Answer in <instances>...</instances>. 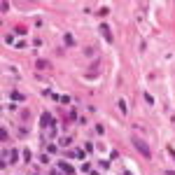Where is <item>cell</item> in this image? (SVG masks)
I'll list each match as a JSON object with an SVG mask.
<instances>
[{
  "label": "cell",
  "mask_w": 175,
  "mask_h": 175,
  "mask_svg": "<svg viewBox=\"0 0 175 175\" xmlns=\"http://www.w3.org/2000/svg\"><path fill=\"white\" fill-rule=\"evenodd\" d=\"M131 142H133V147L138 149V152H140V154H142L145 159H152V149H149V145H147V142H145L142 138H138V135H135Z\"/></svg>",
  "instance_id": "obj_1"
},
{
  "label": "cell",
  "mask_w": 175,
  "mask_h": 175,
  "mask_svg": "<svg viewBox=\"0 0 175 175\" xmlns=\"http://www.w3.org/2000/svg\"><path fill=\"white\" fill-rule=\"evenodd\" d=\"M40 126H42V131H44V129H49V131H52L54 126H56V124H54V119H52V114H49V112H44L42 117H40Z\"/></svg>",
  "instance_id": "obj_2"
},
{
  "label": "cell",
  "mask_w": 175,
  "mask_h": 175,
  "mask_svg": "<svg viewBox=\"0 0 175 175\" xmlns=\"http://www.w3.org/2000/svg\"><path fill=\"white\" fill-rule=\"evenodd\" d=\"M100 35L105 37V42H112V40H114L112 33H110V26H107V24H100Z\"/></svg>",
  "instance_id": "obj_3"
},
{
  "label": "cell",
  "mask_w": 175,
  "mask_h": 175,
  "mask_svg": "<svg viewBox=\"0 0 175 175\" xmlns=\"http://www.w3.org/2000/svg\"><path fill=\"white\" fill-rule=\"evenodd\" d=\"M61 170H65L68 175H72V166H70V164H65V161H61Z\"/></svg>",
  "instance_id": "obj_4"
},
{
  "label": "cell",
  "mask_w": 175,
  "mask_h": 175,
  "mask_svg": "<svg viewBox=\"0 0 175 175\" xmlns=\"http://www.w3.org/2000/svg\"><path fill=\"white\" fill-rule=\"evenodd\" d=\"M35 65H37V68H40V70H42V68H49V63H47V61H42V59H40V61H37V63H35Z\"/></svg>",
  "instance_id": "obj_5"
},
{
  "label": "cell",
  "mask_w": 175,
  "mask_h": 175,
  "mask_svg": "<svg viewBox=\"0 0 175 175\" xmlns=\"http://www.w3.org/2000/svg\"><path fill=\"white\" fill-rule=\"evenodd\" d=\"M12 98H14V100H26V98L19 94V91H12Z\"/></svg>",
  "instance_id": "obj_6"
},
{
  "label": "cell",
  "mask_w": 175,
  "mask_h": 175,
  "mask_svg": "<svg viewBox=\"0 0 175 175\" xmlns=\"http://www.w3.org/2000/svg\"><path fill=\"white\" fill-rule=\"evenodd\" d=\"M17 152H14V149H12V152H9V164H14V161H17Z\"/></svg>",
  "instance_id": "obj_7"
},
{
  "label": "cell",
  "mask_w": 175,
  "mask_h": 175,
  "mask_svg": "<svg viewBox=\"0 0 175 175\" xmlns=\"http://www.w3.org/2000/svg\"><path fill=\"white\" fill-rule=\"evenodd\" d=\"M65 44H75V40H72V35L65 33Z\"/></svg>",
  "instance_id": "obj_8"
},
{
  "label": "cell",
  "mask_w": 175,
  "mask_h": 175,
  "mask_svg": "<svg viewBox=\"0 0 175 175\" xmlns=\"http://www.w3.org/2000/svg\"><path fill=\"white\" fill-rule=\"evenodd\" d=\"M170 157H173V159H175V149H173V147H170Z\"/></svg>",
  "instance_id": "obj_9"
}]
</instances>
